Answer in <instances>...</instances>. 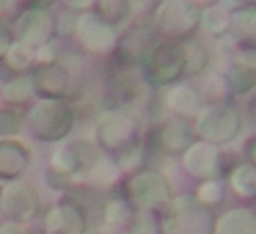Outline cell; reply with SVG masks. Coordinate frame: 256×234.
Instances as JSON below:
<instances>
[{
	"label": "cell",
	"instance_id": "cell-10",
	"mask_svg": "<svg viewBox=\"0 0 256 234\" xmlns=\"http://www.w3.org/2000/svg\"><path fill=\"white\" fill-rule=\"evenodd\" d=\"M17 42H22L30 50L50 44L52 34H56V17L50 14V8H25L17 17Z\"/></svg>",
	"mask_w": 256,
	"mask_h": 234
},
{
	"label": "cell",
	"instance_id": "cell-8",
	"mask_svg": "<svg viewBox=\"0 0 256 234\" xmlns=\"http://www.w3.org/2000/svg\"><path fill=\"white\" fill-rule=\"evenodd\" d=\"M74 36L88 52H108L116 47V25H110L108 20H102L94 12H83L74 20Z\"/></svg>",
	"mask_w": 256,
	"mask_h": 234
},
{
	"label": "cell",
	"instance_id": "cell-22",
	"mask_svg": "<svg viewBox=\"0 0 256 234\" xmlns=\"http://www.w3.org/2000/svg\"><path fill=\"white\" fill-rule=\"evenodd\" d=\"M228 22H232V14L223 6H210L201 12V28L210 36H223L228 34Z\"/></svg>",
	"mask_w": 256,
	"mask_h": 234
},
{
	"label": "cell",
	"instance_id": "cell-17",
	"mask_svg": "<svg viewBox=\"0 0 256 234\" xmlns=\"http://www.w3.org/2000/svg\"><path fill=\"white\" fill-rule=\"evenodd\" d=\"M212 234H256V215L250 210H228L212 223Z\"/></svg>",
	"mask_w": 256,
	"mask_h": 234
},
{
	"label": "cell",
	"instance_id": "cell-9",
	"mask_svg": "<svg viewBox=\"0 0 256 234\" xmlns=\"http://www.w3.org/2000/svg\"><path fill=\"white\" fill-rule=\"evenodd\" d=\"M96 140L105 152H127L135 140V124L130 116L116 110H105L96 118Z\"/></svg>",
	"mask_w": 256,
	"mask_h": 234
},
{
	"label": "cell",
	"instance_id": "cell-35",
	"mask_svg": "<svg viewBox=\"0 0 256 234\" xmlns=\"http://www.w3.org/2000/svg\"><path fill=\"white\" fill-rule=\"evenodd\" d=\"M72 12H91L96 6V0H64Z\"/></svg>",
	"mask_w": 256,
	"mask_h": 234
},
{
	"label": "cell",
	"instance_id": "cell-16",
	"mask_svg": "<svg viewBox=\"0 0 256 234\" xmlns=\"http://www.w3.org/2000/svg\"><path fill=\"white\" fill-rule=\"evenodd\" d=\"M166 102L176 116H198V113L204 110V108H201V94L188 83H174L171 88H168Z\"/></svg>",
	"mask_w": 256,
	"mask_h": 234
},
{
	"label": "cell",
	"instance_id": "cell-4",
	"mask_svg": "<svg viewBox=\"0 0 256 234\" xmlns=\"http://www.w3.org/2000/svg\"><path fill=\"white\" fill-rule=\"evenodd\" d=\"M240 127H242V116L234 105H212L198 113L196 132L206 144H228V140L237 138Z\"/></svg>",
	"mask_w": 256,
	"mask_h": 234
},
{
	"label": "cell",
	"instance_id": "cell-15",
	"mask_svg": "<svg viewBox=\"0 0 256 234\" xmlns=\"http://www.w3.org/2000/svg\"><path fill=\"white\" fill-rule=\"evenodd\" d=\"M44 234H86L83 212L74 204L52 206L44 218Z\"/></svg>",
	"mask_w": 256,
	"mask_h": 234
},
{
	"label": "cell",
	"instance_id": "cell-41",
	"mask_svg": "<svg viewBox=\"0 0 256 234\" xmlns=\"http://www.w3.org/2000/svg\"><path fill=\"white\" fill-rule=\"evenodd\" d=\"M12 3H14V0H0V17H3V14L12 8Z\"/></svg>",
	"mask_w": 256,
	"mask_h": 234
},
{
	"label": "cell",
	"instance_id": "cell-34",
	"mask_svg": "<svg viewBox=\"0 0 256 234\" xmlns=\"http://www.w3.org/2000/svg\"><path fill=\"white\" fill-rule=\"evenodd\" d=\"M8 47H12V30H8L6 25L0 22V58L8 52Z\"/></svg>",
	"mask_w": 256,
	"mask_h": 234
},
{
	"label": "cell",
	"instance_id": "cell-12",
	"mask_svg": "<svg viewBox=\"0 0 256 234\" xmlns=\"http://www.w3.org/2000/svg\"><path fill=\"white\" fill-rule=\"evenodd\" d=\"M30 162V149L14 138H0V182H14L25 174Z\"/></svg>",
	"mask_w": 256,
	"mask_h": 234
},
{
	"label": "cell",
	"instance_id": "cell-20",
	"mask_svg": "<svg viewBox=\"0 0 256 234\" xmlns=\"http://www.w3.org/2000/svg\"><path fill=\"white\" fill-rule=\"evenodd\" d=\"M226 86L232 91H237V94L254 91L256 88V66H250L245 58L237 64H232V69H228V74H226Z\"/></svg>",
	"mask_w": 256,
	"mask_h": 234
},
{
	"label": "cell",
	"instance_id": "cell-2",
	"mask_svg": "<svg viewBox=\"0 0 256 234\" xmlns=\"http://www.w3.org/2000/svg\"><path fill=\"white\" fill-rule=\"evenodd\" d=\"M140 64H144L152 86H174L184 74V44L157 42Z\"/></svg>",
	"mask_w": 256,
	"mask_h": 234
},
{
	"label": "cell",
	"instance_id": "cell-5",
	"mask_svg": "<svg viewBox=\"0 0 256 234\" xmlns=\"http://www.w3.org/2000/svg\"><path fill=\"white\" fill-rule=\"evenodd\" d=\"M127 190L132 204L140 212L160 210V206H168V201H171V184L160 171H138L130 179Z\"/></svg>",
	"mask_w": 256,
	"mask_h": 234
},
{
	"label": "cell",
	"instance_id": "cell-28",
	"mask_svg": "<svg viewBox=\"0 0 256 234\" xmlns=\"http://www.w3.org/2000/svg\"><path fill=\"white\" fill-rule=\"evenodd\" d=\"M86 176H88L91 182H96V184H113V182H116V176H118V166H113L108 157H102V160L96 162Z\"/></svg>",
	"mask_w": 256,
	"mask_h": 234
},
{
	"label": "cell",
	"instance_id": "cell-39",
	"mask_svg": "<svg viewBox=\"0 0 256 234\" xmlns=\"http://www.w3.org/2000/svg\"><path fill=\"white\" fill-rule=\"evenodd\" d=\"M25 3H30V8H47L52 0H25Z\"/></svg>",
	"mask_w": 256,
	"mask_h": 234
},
{
	"label": "cell",
	"instance_id": "cell-40",
	"mask_svg": "<svg viewBox=\"0 0 256 234\" xmlns=\"http://www.w3.org/2000/svg\"><path fill=\"white\" fill-rule=\"evenodd\" d=\"M248 157H250V166H256V140H250V146H248Z\"/></svg>",
	"mask_w": 256,
	"mask_h": 234
},
{
	"label": "cell",
	"instance_id": "cell-19",
	"mask_svg": "<svg viewBox=\"0 0 256 234\" xmlns=\"http://www.w3.org/2000/svg\"><path fill=\"white\" fill-rule=\"evenodd\" d=\"M228 34H232V39L240 42V44L256 47V6L240 8L232 17V22H228Z\"/></svg>",
	"mask_w": 256,
	"mask_h": 234
},
{
	"label": "cell",
	"instance_id": "cell-24",
	"mask_svg": "<svg viewBox=\"0 0 256 234\" xmlns=\"http://www.w3.org/2000/svg\"><path fill=\"white\" fill-rule=\"evenodd\" d=\"M232 184L240 196H248V198H256V166H237L232 171Z\"/></svg>",
	"mask_w": 256,
	"mask_h": 234
},
{
	"label": "cell",
	"instance_id": "cell-36",
	"mask_svg": "<svg viewBox=\"0 0 256 234\" xmlns=\"http://www.w3.org/2000/svg\"><path fill=\"white\" fill-rule=\"evenodd\" d=\"M250 3H256V0H220L218 6H223V8H248Z\"/></svg>",
	"mask_w": 256,
	"mask_h": 234
},
{
	"label": "cell",
	"instance_id": "cell-42",
	"mask_svg": "<svg viewBox=\"0 0 256 234\" xmlns=\"http://www.w3.org/2000/svg\"><path fill=\"white\" fill-rule=\"evenodd\" d=\"M196 6H204V3H210V0H193Z\"/></svg>",
	"mask_w": 256,
	"mask_h": 234
},
{
	"label": "cell",
	"instance_id": "cell-3",
	"mask_svg": "<svg viewBox=\"0 0 256 234\" xmlns=\"http://www.w3.org/2000/svg\"><path fill=\"white\" fill-rule=\"evenodd\" d=\"M162 234H212V218L196 198L182 196L168 201Z\"/></svg>",
	"mask_w": 256,
	"mask_h": 234
},
{
	"label": "cell",
	"instance_id": "cell-29",
	"mask_svg": "<svg viewBox=\"0 0 256 234\" xmlns=\"http://www.w3.org/2000/svg\"><path fill=\"white\" fill-rule=\"evenodd\" d=\"M223 198V184L218 182V179H206V182L198 184V193H196V201H198L201 206H210L215 204V201Z\"/></svg>",
	"mask_w": 256,
	"mask_h": 234
},
{
	"label": "cell",
	"instance_id": "cell-33",
	"mask_svg": "<svg viewBox=\"0 0 256 234\" xmlns=\"http://www.w3.org/2000/svg\"><path fill=\"white\" fill-rule=\"evenodd\" d=\"M130 234H157V226L149 218V212H140L138 218H130Z\"/></svg>",
	"mask_w": 256,
	"mask_h": 234
},
{
	"label": "cell",
	"instance_id": "cell-37",
	"mask_svg": "<svg viewBox=\"0 0 256 234\" xmlns=\"http://www.w3.org/2000/svg\"><path fill=\"white\" fill-rule=\"evenodd\" d=\"M0 234H25V226L22 223H3V226H0Z\"/></svg>",
	"mask_w": 256,
	"mask_h": 234
},
{
	"label": "cell",
	"instance_id": "cell-38",
	"mask_svg": "<svg viewBox=\"0 0 256 234\" xmlns=\"http://www.w3.org/2000/svg\"><path fill=\"white\" fill-rule=\"evenodd\" d=\"M223 86H226V83H223V80L212 78V80H210V94H212V96H218V94L223 96V91H226V88H223Z\"/></svg>",
	"mask_w": 256,
	"mask_h": 234
},
{
	"label": "cell",
	"instance_id": "cell-30",
	"mask_svg": "<svg viewBox=\"0 0 256 234\" xmlns=\"http://www.w3.org/2000/svg\"><path fill=\"white\" fill-rule=\"evenodd\" d=\"M20 127H22V113L14 110V108H3L0 110V135L12 138V135L20 132Z\"/></svg>",
	"mask_w": 256,
	"mask_h": 234
},
{
	"label": "cell",
	"instance_id": "cell-14",
	"mask_svg": "<svg viewBox=\"0 0 256 234\" xmlns=\"http://www.w3.org/2000/svg\"><path fill=\"white\" fill-rule=\"evenodd\" d=\"M116 44H122V56L127 58V61H144V58L149 56V50L157 44V30H154V25L140 20V22H135L132 28L127 30V36H124L122 42H116Z\"/></svg>",
	"mask_w": 256,
	"mask_h": 234
},
{
	"label": "cell",
	"instance_id": "cell-25",
	"mask_svg": "<svg viewBox=\"0 0 256 234\" xmlns=\"http://www.w3.org/2000/svg\"><path fill=\"white\" fill-rule=\"evenodd\" d=\"M130 206L124 204V201H108L105 204V212H102V226L108 228V232H116V228H122V226H127L130 223Z\"/></svg>",
	"mask_w": 256,
	"mask_h": 234
},
{
	"label": "cell",
	"instance_id": "cell-7",
	"mask_svg": "<svg viewBox=\"0 0 256 234\" xmlns=\"http://www.w3.org/2000/svg\"><path fill=\"white\" fill-rule=\"evenodd\" d=\"M0 210H3V215H6L12 223H22L25 226V223L34 220L36 212H39V196H36V190L30 188L28 182L14 179V182L3 184Z\"/></svg>",
	"mask_w": 256,
	"mask_h": 234
},
{
	"label": "cell",
	"instance_id": "cell-23",
	"mask_svg": "<svg viewBox=\"0 0 256 234\" xmlns=\"http://www.w3.org/2000/svg\"><path fill=\"white\" fill-rule=\"evenodd\" d=\"M34 94H36L34 78H28V74H20V78L8 80L6 88H3V96H6V102H12V105H22V102H28Z\"/></svg>",
	"mask_w": 256,
	"mask_h": 234
},
{
	"label": "cell",
	"instance_id": "cell-31",
	"mask_svg": "<svg viewBox=\"0 0 256 234\" xmlns=\"http://www.w3.org/2000/svg\"><path fill=\"white\" fill-rule=\"evenodd\" d=\"M116 94L122 96L124 102H132L135 96H138V91H140V83H138V78H135L132 72H124V74H118L116 78Z\"/></svg>",
	"mask_w": 256,
	"mask_h": 234
},
{
	"label": "cell",
	"instance_id": "cell-6",
	"mask_svg": "<svg viewBox=\"0 0 256 234\" xmlns=\"http://www.w3.org/2000/svg\"><path fill=\"white\" fill-rule=\"evenodd\" d=\"M198 25L201 12L193 0H162V6L157 8V28L174 39L190 36Z\"/></svg>",
	"mask_w": 256,
	"mask_h": 234
},
{
	"label": "cell",
	"instance_id": "cell-32",
	"mask_svg": "<svg viewBox=\"0 0 256 234\" xmlns=\"http://www.w3.org/2000/svg\"><path fill=\"white\" fill-rule=\"evenodd\" d=\"M160 6H162V0H127V14L130 17H138V20H146Z\"/></svg>",
	"mask_w": 256,
	"mask_h": 234
},
{
	"label": "cell",
	"instance_id": "cell-43",
	"mask_svg": "<svg viewBox=\"0 0 256 234\" xmlns=\"http://www.w3.org/2000/svg\"><path fill=\"white\" fill-rule=\"evenodd\" d=\"M0 196H3V184H0Z\"/></svg>",
	"mask_w": 256,
	"mask_h": 234
},
{
	"label": "cell",
	"instance_id": "cell-26",
	"mask_svg": "<svg viewBox=\"0 0 256 234\" xmlns=\"http://www.w3.org/2000/svg\"><path fill=\"white\" fill-rule=\"evenodd\" d=\"M210 64V52L201 44H188L184 47V74H201Z\"/></svg>",
	"mask_w": 256,
	"mask_h": 234
},
{
	"label": "cell",
	"instance_id": "cell-1",
	"mask_svg": "<svg viewBox=\"0 0 256 234\" xmlns=\"http://www.w3.org/2000/svg\"><path fill=\"white\" fill-rule=\"evenodd\" d=\"M28 127L39 140H64L74 127V110L64 100H42L30 108Z\"/></svg>",
	"mask_w": 256,
	"mask_h": 234
},
{
	"label": "cell",
	"instance_id": "cell-27",
	"mask_svg": "<svg viewBox=\"0 0 256 234\" xmlns=\"http://www.w3.org/2000/svg\"><path fill=\"white\" fill-rule=\"evenodd\" d=\"M8 61V66L12 69H20V72H22V69H28L30 64H34V50H30V47H25L22 42H12V47H8V52L6 56H3Z\"/></svg>",
	"mask_w": 256,
	"mask_h": 234
},
{
	"label": "cell",
	"instance_id": "cell-21",
	"mask_svg": "<svg viewBox=\"0 0 256 234\" xmlns=\"http://www.w3.org/2000/svg\"><path fill=\"white\" fill-rule=\"evenodd\" d=\"M69 149L74 154V162H78V174H88L96 162L102 160V152L96 149L91 140L86 138H78V140H69Z\"/></svg>",
	"mask_w": 256,
	"mask_h": 234
},
{
	"label": "cell",
	"instance_id": "cell-18",
	"mask_svg": "<svg viewBox=\"0 0 256 234\" xmlns=\"http://www.w3.org/2000/svg\"><path fill=\"white\" fill-rule=\"evenodd\" d=\"M193 138H196V130L184 118H168L160 130V144L168 152H188L193 146Z\"/></svg>",
	"mask_w": 256,
	"mask_h": 234
},
{
	"label": "cell",
	"instance_id": "cell-13",
	"mask_svg": "<svg viewBox=\"0 0 256 234\" xmlns=\"http://www.w3.org/2000/svg\"><path fill=\"white\" fill-rule=\"evenodd\" d=\"M34 88L44 94V100H61L69 94V72L58 61L42 64L34 74Z\"/></svg>",
	"mask_w": 256,
	"mask_h": 234
},
{
	"label": "cell",
	"instance_id": "cell-11",
	"mask_svg": "<svg viewBox=\"0 0 256 234\" xmlns=\"http://www.w3.org/2000/svg\"><path fill=\"white\" fill-rule=\"evenodd\" d=\"M184 168L198 179H215L220 174V152L215 149V144H193L184 152Z\"/></svg>",
	"mask_w": 256,
	"mask_h": 234
}]
</instances>
